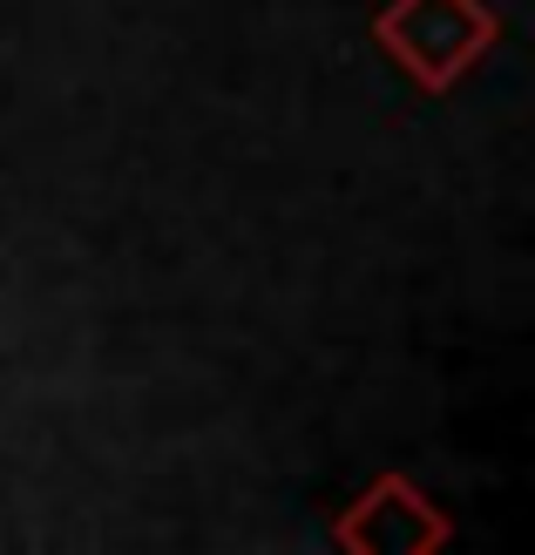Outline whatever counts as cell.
Wrapping results in <instances>:
<instances>
[{"mask_svg":"<svg viewBox=\"0 0 535 555\" xmlns=\"http://www.w3.org/2000/svg\"><path fill=\"white\" fill-rule=\"evenodd\" d=\"M495 41H501V14L488 0H386L373 14V48L420 95L461 89Z\"/></svg>","mask_w":535,"mask_h":555,"instance_id":"obj_1","label":"cell"},{"mask_svg":"<svg viewBox=\"0 0 535 555\" xmlns=\"http://www.w3.org/2000/svg\"><path fill=\"white\" fill-rule=\"evenodd\" d=\"M447 542H455V521L407 475H380L332 521V548H346V555H441Z\"/></svg>","mask_w":535,"mask_h":555,"instance_id":"obj_2","label":"cell"}]
</instances>
